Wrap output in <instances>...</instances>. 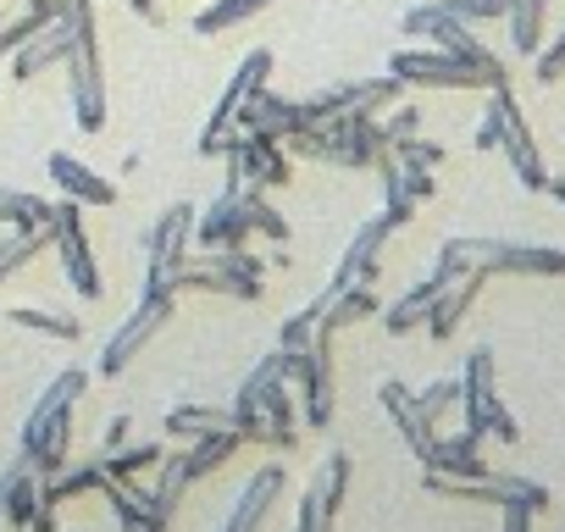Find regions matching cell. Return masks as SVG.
<instances>
[{
    "mask_svg": "<svg viewBox=\"0 0 565 532\" xmlns=\"http://www.w3.org/2000/svg\"><path fill=\"white\" fill-rule=\"evenodd\" d=\"M488 289V273H482V266H471V273L466 278H455V284H444L438 289V300H433V311H427V333L444 344V339H455L460 333V322L471 317V306H477V295Z\"/></svg>",
    "mask_w": 565,
    "mask_h": 532,
    "instance_id": "cell-20",
    "label": "cell"
},
{
    "mask_svg": "<svg viewBox=\"0 0 565 532\" xmlns=\"http://www.w3.org/2000/svg\"><path fill=\"white\" fill-rule=\"evenodd\" d=\"M23 466H29V460H23V455H18V460H12V466H7V471H0V526H7V493H12V477H18V471H23Z\"/></svg>",
    "mask_w": 565,
    "mask_h": 532,
    "instance_id": "cell-49",
    "label": "cell"
},
{
    "mask_svg": "<svg viewBox=\"0 0 565 532\" xmlns=\"http://www.w3.org/2000/svg\"><path fill=\"white\" fill-rule=\"evenodd\" d=\"M95 493H106V504H111V515L122 521V532L150 526V499H145V488H134V477H100Z\"/></svg>",
    "mask_w": 565,
    "mask_h": 532,
    "instance_id": "cell-30",
    "label": "cell"
},
{
    "mask_svg": "<svg viewBox=\"0 0 565 532\" xmlns=\"http://www.w3.org/2000/svg\"><path fill=\"white\" fill-rule=\"evenodd\" d=\"M399 172H405V194H411L416 205L438 194V172H433V167H405V161H399Z\"/></svg>",
    "mask_w": 565,
    "mask_h": 532,
    "instance_id": "cell-44",
    "label": "cell"
},
{
    "mask_svg": "<svg viewBox=\"0 0 565 532\" xmlns=\"http://www.w3.org/2000/svg\"><path fill=\"white\" fill-rule=\"evenodd\" d=\"M67 95H73V117L84 134L106 128V67H100V29H95V0L78 7V29L67 45Z\"/></svg>",
    "mask_w": 565,
    "mask_h": 532,
    "instance_id": "cell-2",
    "label": "cell"
},
{
    "mask_svg": "<svg viewBox=\"0 0 565 532\" xmlns=\"http://www.w3.org/2000/svg\"><path fill=\"white\" fill-rule=\"evenodd\" d=\"M128 427H134L128 416H111V422H106V438H100V449H122V444H128Z\"/></svg>",
    "mask_w": 565,
    "mask_h": 532,
    "instance_id": "cell-47",
    "label": "cell"
},
{
    "mask_svg": "<svg viewBox=\"0 0 565 532\" xmlns=\"http://www.w3.org/2000/svg\"><path fill=\"white\" fill-rule=\"evenodd\" d=\"M216 427H233L238 433L233 405H200V400H189V405H172L167 411V438H178V444H189L200 433H216Z\"/></svg>",
    "mask_w": 565,
    "mask_h": 532,
    "instance_id": "cell-25",
    "label": "cell"
},
{
    "mask_svg": "<svg viewBox=\"0 0 565 532\" xmlns=\"http://www.w3.org/2000/svg\"><path fill=\"white\" fill-rule=\"evenodd\" d=\"M399 29L411 34V40H427V45H438V51H449V56H460L466 67H477L482 73V84L488 89H499V84H510V73H504V62L471 34V23H460V18H449L438 0H422V7H411L405 18H399Z\"/></svg>",
    "mask_w": 565,
    "mask_h": 532,
    "instance_id": "cell-3",
    "label": "cell"
},
{
    "mask_svg": "<svg viewBox=\"0 0 565 532\" xmlns=\"http://www.w3.org/2000/svg\"><path fill=\"white\" fill-rule=\"evenodd\" d=\"M7 317H12L18 328L45 333V339H62V344H73V339L84 333V322H78L73 311H56V306H7Z\"/></svg>",
    "mask_w": 565,
    "mask_h": 532,
    "instance_id": "cell-29",
    "label": "cell"
},
{
    "mask_svg": "<svg viewBox=\"0 0 565 532\" xmlns=\"http://www.w3.org/2000/svg\"><path fill=\"white\" fill-rule=\"evenodd\" d=\"M289 383H295V400H300V422L311 433H322L333 422V339H311L306 350H289Z\"/></svg>",
    "mask_w": 565,
    "mask_h": 532,
    "instance_id": "cell-5",
    "label": "cell"
},
{
    "mask_svg": "<svg viewBox=\"0 0 565 532\" xmlns=\"http://www.w3.org/2000/svg\"><path fill=\"white\" fill-rule=\"evenodd\" d=\"M271 7V0H211V7H200L194 12V34H227V29H238V23H249V18H260Z\"/></svg>",
    "mask_w": 565,
    "mask_h": 532,
    "instance_id": "cell-32",
    "label": "cell"
},
{
    "mask_svg": "<svg viewBox=\"0 0 565 532\" xmlns=\"http://www.w3.org/2000/svg\"><path fill=\"white\" fill-rule=\"evenodd\" d=\"M260 284H266V260L249 255L244 244L183 255L167 278L172 295H222V300H260Z\"/></svg>",
    "mask_w": 565,
    "mask_h": 532,
    "instance_id": "cell-1",
    "label": "cell"
},
{
    "mask_svg": "<svg viewBox=\"0 0 565 532\" xmlns=\"http://www.w3.org/2000/svg\"><path fill=\"white\" fill-rule=\"evenodd\" d=\"M189 482H194V477H189V455H183V449H172V455L156 460V482L145 488V499H150V526H156V532L172 526V515H178Z\"/></svg>",
    "mask_w": 565,
    "mask_h": 532,
    "instance_id": "cell-22",
    "label": "cell"
},
{
    "mask_svg": "<svg viewBox=\"0 0 565 532\" xmlns=\"http://www.w3.org/2000/svg\"><path fill=\"white\" fill-rule=\"evenodd\" d=\"M377 178H383V211L394 216V227H405L411 216H416V200L405 194V172H399V161H394V150H383L377 161Z\"/></svg>",
    "mask_w": 565,
    "mask_h": 532,
    "instance_id": "cell-34",
    "label": "cell"
},
{
    "mask_svg": "<svg viewBox=\"0 0 565 532\" xmlns=\"http://www.w3.org/2000/svg\"><path fill=\"white\" fill-rule=\"evenodd\" d=\"M172 311H178V295H172V289H145V300L128 311V322H122V328L111 333V344L100 350V366H95V372H100V377H122L128 361L172 322Z\"/></svg>",
    "mask_w": 565,
    "mask_h": 532,
    "instance_id": "cell-8",
    "label": "cell"
},
{
    "mask_svg": "<svg viewBox=\"0 0 565 532\" xmlns=\"http://www.w3.org/2000/svg\"><path fill=\"white\" fill-rule=\"evenodd\" d=\"M543 12H548V0H510L504 23H510V51L515 56H537V45H543Z\"/></svg>",
    "mask_w": 565,
    "mask_h": 532,
    "instance_id": "cell-31",
    "label": "cell"
},
{
    "mask_svg": "<svg viewBox=\"0 0 565 532\" xmlns=\"http://www.w3.org/2000/svg\"><path fill=\"white\" fill-rule=\"evenodd\" d=\"M388 150H394V161H405V167H433V172H438L444 156H449L438 139H422V134H405V139H394Z\"/></svg>",
    "mask_w": 565,
    "mask_h": 532,
    "instance_id": "cell-40",
    "label": "cell"
},
{
    "mask_svg": "<svg viewBox=\"0 0 565 532\" xmlns=\"http://www.w3.org/2000/svg\"><path fill=\"white\" fill-rule=\"evenodd\" d=\"M45 244H51V227H45V233H23V227H12L7 238H0V284L18 278V273H23V266H29Z\"/></svg>",
    "mask_w": 565,
    "mask_h": 532,
    "instance_id": "cell-36",
    "label": "cell"
},
{
    "mask_svg": "<svg viewBox=\"0 0 565 532\" xmlns=\"http://www.w3.org/2000/svg\"><path fill=\"white\" fill-rule=\"evenodd\" d=\"M189 238H194V205L189 200H172L156 227H150V244H145V289H167L172 266L189 255Z\"/></svg>",
    "mask_w": 565,
    "mask_h": 532,
    "instance_id": "cell-13",
    "label": "cell"
},
{
    "mask_svg": "<svg viewBox=\"0 0 565 532\" xmlns=\"http://www.w3.org/2000/svg\"><path fill=\"white\" fill-rule=\"evenodd\" d=\"M427 466L444 471V477H482V471H488V460H482V438H477L471 427H460V433H449V438L433 444Z\"/></svg>",
    "mask_w": 565,
    "mask_h": 532,
    "instance_id": "cell-24",
    "label": "cell"
},
{
    "mask_svg": "<svg viewBox=\"0 0 565 532\" xmlns=\"http://www.w3.org/2000/svg\"><path fill=\"white\" fill-rule=\"evenodd\" d=\"M438 289H444L438 278H422L416 289H405V295H399L388 311H377V317H383V328H388V333H416V328L427 322V311H433Z\"/></svg>",
    "mask_w": 565,
    "mask_h": 532,
    "instance_id": "cell-26",
    "label": "cell"
},
{
    "mask_svg": "<svg viewBox=\"0 0 565 532\" xmlns=\"http://www.w3.org/2000/svg\"><path fill=\"white\" fill-rule=\"evenodd\" d=\"M45 172L56 178V189H62L67 200H78V205H89V211L117 205V183H111V178H100V172H95L84 156H73V150H51Z\"/></svg>",
    "mask_w": 565,
    "mask_h": 532,
    "instance_id": "cell-18",
    "label": "cell"
},
{
    "mask_svg": "<svg viewBox=\"0 0 565 532\" xmlns=\"http://www.w3.org/2000/svg\"><path fill=\"white\" fill-rule=\"evenodd\" d=\"M471 266L488 278H565V249L554 244H515V238H466Z\"/></svg>",
    "mask_w": 565,
    "mask_h": 532,
    "instance_id": "cell-7",
    "label": "cell"
},
{
    "mask_svg": "<svg viewBox=\"0 0 565 532\" xmlns=\"http://www.w3.org/2000/svg\"><path fill=\"white\" fill-rule=\"evenodd\" d=\"M471 145H477V150H499V106H493V95H488V106H482V117H477Z\"/></svg>",
    "mask_w": 565,
    "mask_h": 532,
    "instance_id": "cell-46",
    "label": "cell"
},
{
    "mask_svg": "<svg viewBox=\"0 0 565 532\" xmlns=\"http://www.w3.org/2000/svg\"><path fill=\"white\" fill-rule=\"evenodd\" d=\"M416 405H422V416L438 427V416H444L449 405H460V377H433L427 389H416Z\"/></svg>",
    "mask_w": 565,
    "mask_h": 532,
    "instance_id": "cell-41",
    "label": "cell"
},
{
    "mask_svg": "<svg viewBox=\"0 0 565 532\" xmlns=\"http://www.w3.org/2000/svg\"><path fill=\"white\" fill-rule=\"evenodd\" d=\"M282 482H289V477H282V466L271 460V466H260L244 488H238V504L227 510V526L222 532H260V521H266V510L277 504V493H282Z\"/></svg>",
    "mask_w": 565,
    "mask_h": 532,
    "instance_id": "cell-21",
    "label": "cell"
},
{
    "mask_svg": "<svg viewBox=\"0 0 565 532\" xmlns=\"http://www.w3.org/2000/svg\"><path fill=\"white\" fill-rule=\"evenodd\" d=\"M422 488L438 493V499L499 504V510H504V504H526V510H543V504H548V488H543V482H532V477H499V471H482V477H444V471L427 466Z\"/></svg>",
    "mask_w": 565,
    "mask_h": 532,
    "instance_id": "cell-6",
    "label": "cell"
},
{
    "mask_svg": "<svg viewBox=\"0 0 565 532\" xmlns=\"http://www.w3.org/2000/svg\"><path fill=\"white\" fill-rule=\"evenodd\" d=\"M383 306H377V295H372V284H344V289H328V306H322V322H317V333L322 339H339L344 328H355V322H372Z\"/></svg>",
    "mask_w": 565,
    "mask_h": 532,
    "instance_id": "cell-23",
    "label": "cell"
},
{
    "mask_svg": "<svg viewBox=\"0 0 565 532\" xmlns=\"http://www.w3.org/2000/svg\"><path fill=\"white\" fill-rule=\"evenodd\" d=\"M271 62H277V56H271L266 45H255V51L233 67V78H227V89L216 95V106H211V117H205V134H200V145H194L200 156H222V145H227V134H233V111L271 78Z\"/></svg>",
    "mask_w": 565,
    "mask_h": 532,
    "instance_id": "cell-9",
    "label": "cell"
},
{
    "mask_svg": "<svg viewBox=\"0 0 565 532\" xmlns=\"http://www.w3.org/2000/svg\"><path fill=\"white\" fill-rule=\"evenodd\" d=\"M244 205H249V227H255V233H266L271 244H289V222H282L277 205H266V194H260L255 183H244Z\"/></svg>",
    "mask_w": 565,
    "mask_h": 532,
    "instance_id": "cell-39",
    "label": "cell"
},
{
    "mask_svg": "<svg viewBox=\"0 0 565 532\" xmlns=\"http://www.w3.org/2000/svg\"><path fill=\"white\" fill-rule=\"evenodd\" d=\"M40 504H45V499H40V471L23 466V471L12 477V493H7V521H12L18 532H29V521H34Z\"/></svg>",
    "mask_w": 565,
    "mask_h": 532,
    "instance_id": "cell-37",
    "label": "cell"
},
{
    "mask_svg": "<svg viewBox=\"0 0 565 532\" xmlns=\"http://www.w3.org/2000/svg\"><path fill=\"white\" fill-rule=\"evenodd\" d=\"M350 477H355V466H350V455H344V449H333V455L322 460V471L311 477V493H317V504H322V515H328V521H339L344 493H350Z\"/></svg>",
    "mask_w": 565,
    "mask_h": 532,
    "instance_id": "cell-28",
    "label": "cell"
},
{
    "mask_svg": "<svg viewBox=\"0 0 565 532\" xmlns=\"http://www.w3.org/2000/svg\"><path fill=\"white\" fill-rule=\"evenodd\" d=\"M51 216H56L51 200L23 194V189H0V222H12V227H23V233H45Z\"/></svg>",
    "mask_w": 565,
    "mask_h": 532,
    "instance_id": "cell-33",
    "label": "cell"
},
{
    "mask_svg": "<svg viewBox=\"0 0 565 532\" xmlns=\"http://www.w3.org/2000/svg\"><path fill=\"white\" fill-rule=\"evenodd\" d=\"M29 532H62V526H56V510H51V504H40V510H34V521H29Z\"/></svg>",
    "mask_w": 565,
    "mask_h": 532,
    "instance_id": "cell-50",
    "label": "cell"
},
{
    "mask_svg": "<svg viewBox=\"0 0 565 532\" xmlns=\"http://www.w3.org/2000/svg\"><path fill=\"white\" fill-rule=\"evenodd\" d=\"M100 455V471L106 477H139V471H156V460L167 455V444H122V449H95Z\"/></svg>",
    "mask_w": 565,
    "mask_h": 532,
    "instance_id": "cell-35",
    "label": "cell"
},
{
    "mask_svg": "<svg viewBox=\"0 0 565 532\" xmlns=\"http://www.w3.org/2000/svg\"><path fill=\"white\" fill-rule=\"evenodd\" d=\"M488 95H493V106H499V150L510 156V167H515L521 189L543 194L548 167H543L537 139H532V128H526V117H521V106H515V89H510V84H499V89H488Z\"/></svg>",
    "mask_w": 565,
    "mask_h": 532,
    "instance_id": "cell-12",
    "label": "cell"
},
{
    "mask_svg": "<svg viewBox=\"0 0 565 532\" xmlns=\"http://www.w3.org/2000/svg\"><path fill=\"white\" fill-rule=\"evenodd\" d=\"M532 515L537 510H526V504H504V532H532Z\"/></svg>",
    "mask_w": 565,
    "mask_h": 532,
    "instance_id": "cell-48",
    "label": "cell"
},
{
    "mask_svg": "<svg viewBox=\"0 0 565 532\" xmlns=\"http://www.w3.org/2000/svg\"><path fill=\"white\" fill-rule=\"evenodd\" d=\"M388 233H394V216H388V211L366 216V222L350 233V244H344V255H339V273H333V284H328V289H344V284H372V278H377V255H383Z\"/></svg>",
    "mask_w": 565,
    "mask_h": 532,
    "instance_id": "cell-16",
    "label": "cell"
},
{
    "mask_svg": "<svg viewBox=\"0 0 565 532\" xmlns=\"http://www.w3.org/2000/svg\"><path fill=\"white\" fill-rule=\"evenodd\" d=\"M51 244L62 249L67 284H73L84 300H100V295H106V278H100V266H95V249H89L84 205H78V200H62V205H56V216H51Z\"/></svg>",
    "mask_w": 565,
    "mask_h": 532,
    "instance_id": "cell-10",
    "label": "cell"
},
{
    "mask_svg": "<svg viewBox=\"0 0 565 532\" xmlns=\"http://www.w3.org/2000/svg\"><path fill=\"white\" fill-rule=\"evenodd\" d=\"M238 444H244V438H238L233 427H216V433H200V438H189V449H183V455H189V477L200 482V477L222 471V466L238 455Z\"/></svg>",
    "mask_w": 565,
    "mask_h": 532,
    "instance_id": "cell-27",
    "label": "cell"
},
{
    "mask_svg": "<svg viewBox=\"0 0 565 532\" xmlns=\"http://www.w3.org/2000/svg\"><path fill=\"white\" fill-rule=\"evenodd\" d=\"M377 400H383V411H388V422L399 427V438L411 444V455L427 466V455H433V444H438V427L422 416V405H416V394L399 383V377H383L377 383Z\"/></svg>",
    "mask_w": 565,
    "mask_h": 532,
    "instance_id": "cell-19",
    "label": "cell"
},
{
    "mask_svg": "<svg viewBox=\"0 0 565 532\" xmlns=\"http://www.w3.org/2000/svg\"><path fill=\"white\" fill-rule=\"evenodd\" d=\"M377 128H383V139H388V145H394V139H405V134H422V106L394 100V106L377 117Z\"/></svg>",
    "mask_w": 565,
    "mask_h": 532,
    "instance_id": "cell-42",
    "label": "cell"
},
{
    "mask_svg": "<svg viewBox=\"0 0 565 532\" xmlns=\"http://www.w3.org/2000/svg\"><path fill=\"white\" fill-rule=\"evenodd\" d=\"M388 73L399 84H416V89H488L477 67H466L460 56L438 51V45H416V51H394L388 56Z\"/></svg>",
    "mask_w": 565,
    "mask_h": 532,
    "instance_id": "cell-11",
    "label": "cell"
},
{
    "mask_svg": "<svg viewBox=\"0 0 565 532\" xmlns=\"http://www.w3.org/2000/svg\"><path fill=\"white\" fill-rule=\"evenodd\" d=\"M543 189H548V194H554V200H559V205H565V172H559V178H548V183H543Z\"/></svg>",
    "mask_w": 565,
    "mask_h": 532,
    "instance_id": "cell-51",
    "label": "cell"
},
{
    "mask_svg": "<svg viewBox=\"0 0 565 532\" xmlns=\"http://www.w3.org/2000/svg\"><path fill=\"white\" fill-rule=\"evenodd\" d=\"M249 205H244V189H222L205 211H194V238L200 249H238L249 238Z\"/></svg>",
    "mask_w": 565,
    "mask_h": 532,
    "instance_id": "cell-15",
    "label": "cell"
},
{
    "mask_svg": "<svg viewBox=\"0 0 565 532\" xmlns=\"http://www.w3.org/2000/svg\"><path fill=\"white\" fill-rule=\"evenodd\" d=\"M532 73H537V84H559V78H565V34H559L554 45H537Z\"/></svg>",
    "mask_w": 565,
    "mask_h": 532,
    "instance_id": "cell-43",
    "label": "cell"
},
{
    "mask_svg": "<svg viewBox=\"0 0 565 532\" xmlns=\"http://www.w3.org/2000/svg\"><path fill=\"white\" fill-rule=\"evenodd\" d=\"M460 411H466V427L477 438H499V444H515L521 438L515 416L504 411V400L493 389V350L488 344H477L466 355V366H460Z\"/></svg>",
    "mask_w": 565,
    "mask_h": 532,
    "instance_id": "cell-4",
    "label": "cell"
},
{
    "mask_svg": "<svg viewBox=\"0 0 565 532\" xmlns=\"http://www.w3.org/2000/svg\"><path fill=\"white\" fill-rule=\"evenodd\" d=\"M84 7H89V0H84ZM73 29H78V7H73V12H62V18H51L40 34H29V40L12 51V78L34 84L40 73L62 67V62H67V45H73Z\"/></svg>",
    "mask_w": 565,
    "mask_h": 532,
    "instance_id": "cell-14",
    "label": "cell"
},
{
    "mask_svg": "<svg viewBox=\"0 0 565 532\" xmlns=\"http://www.w3.org/2000/svg\"><path fill=\"white\" fill-rule=\"evenodd\" d=\"M306 123V100H282V95H271L266 84L233 111V128H244L249 139H266V145H277L289 128H300Z\"/></svg>",
    "mask_w": 565,
    "mask_h": 532,
    "instance_id": "cell-17",
    "label": "cell"
},
{
    "mask_svg": "<svg viewBox=\"0 0 565 532\" xmlns=\"http://www.w3.org/2000/svg\"><path fill=\"white\" fill-rule=\"evenodd\" d=\"M295 532H333V521L322 515V504H317L311 482H306V493H300V515H295Z\"/></svg>",
    "mask_w": 565,
    "mask_h": 532,
    "instance_id": "cell-45",
    "label": "cell"
},
{
    "mask_svg": "<svg viewBox=\"0 0 565 532\" xmlns=\"http://www.w3.org/2000/svg\"><path fill=\"white\" fill-rule=\"evenodd\" d=\"M134 532H156V526H134Z\"/></svg>",
    "mask_w": 565,
    "mask_h": 532,
    "instance_id": "cell-52",
    "label": "cell"
},
{
    "mask_svg": "<svg viewBox=\"0 0 565 532\" xmlns=\"http://www.w3.org/2000/svg\"><path fill=\"white\" fill-rule=\"evenodd\" d=\"M322 306H328V289H322L317 300H306V306H300V311H295L289 322H282V328H277V344H282V350H306V344L317 339V322H322Z\"/></svg>",
    "mask_w": 565,
    "mask_h": 532,
    "instance_id": "cell-38",
    "label": "cell"
}]
</instances>
